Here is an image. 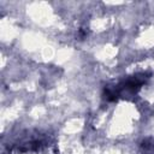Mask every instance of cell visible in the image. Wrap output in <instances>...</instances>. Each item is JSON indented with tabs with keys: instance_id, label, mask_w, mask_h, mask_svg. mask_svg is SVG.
Here are the masks:
<instances>
[{
	"instance_id": "6da1fadb",
	"label": "cell",
	"mask_w": 154,
	"mask_h": 154,
	"mask_svg": "<svg viewBox=\"0 0 154 154\" xmlns=\"http://www.w3.org/2000/svg\"><path fill=\"white\" fill-rule=\"evenodd\" d=\"M141 148H142L143 153H147V154H153L154 153V143H149L148 140H146L141 143Z\"/></svg>"
}]
</instances>
